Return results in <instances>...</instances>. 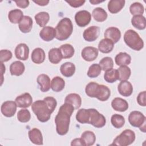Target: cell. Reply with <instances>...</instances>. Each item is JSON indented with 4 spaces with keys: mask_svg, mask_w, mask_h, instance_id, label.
Returning a JSON list of instances; mask_svg holds the SVG:
<instances>
[{
    "mask_svg": "<svg viewBox=\"0 0 146 146\" xmlns=\"http://www.w3.org/2000/svg\"><path fill=\"white\" fill-rule=\"evenodd\" d=\"M99 84L96 82H90L87 84L85 88L86 95L90 98H96Z\"/></svg>",
    "mask_w": 146,
    "mask_h": 146,
    "instance_id": "ab89813d",
    "label": "cell"
},
{
    "mask_svg": "<svg viewBox=\"0 0 146 146\" xmlns=\"http://www.w3.org/2000/svg\"><path fill=\"white\" fill-rule=\"evenodd\" d=\"M17 107L19 108L29 107L33 103V98L28 92H25L18 96L15 100Z\"/></svg>",
    "mask_w": 146,
    "mask_h": 146,
    "instance_id": "7c38bea8",
    "label": "cell"
},
{
    "mask_svg": "<svg viewBox=\"0 0 146 146\" xmlns=\"http://www.w3.org/2000/svg\"><path fill=\"white\" fill-rule=\"evenodd\" d=\"M81 55L84 60L91 62L96 59L98 57V50L94 47L87 46L82 50Z\"/></svg>",
    "mask_w": 146,
    "mask_h": 146,
    "instance_id": "8fae6325",
    "label": "cell"
},
{
    "mask_svg": "<svg viewBox=\"0 0 146 146\" xmlns=\"http://www.w3.org/2000/svg\"><path fill=\"white\" fill-rule=\"evenodd\" d=\"M128 121L134 127H138L143 132H145V116L140 111H132L128 116Z\"/></svg>",
    "mask_w": 146,
    "mask_h": 146,
    "instance_id": "8992f818",
    "label": "cell"
},
{
    "mask_svg": "<svg viewBox=\"0 0 146 146\" xmlns=\"http://www.w3.org/2000/svg\"><path fill=\"white\" fill-rule=\"evenodd\" d=\"M59 48L61 52L63 58L64 59L70 58L74 55L75 49L70 44L67 43L62 44Z\"/></svg>",
    "mask_w": 146,
    "mask_h": 146,
    "instance_id": "836d02e7",
    "label": "cell"
},
{
    "mask_svg": "<svg viewBox=\"0 0 146 146\" xmlns=\"http://www.w3.org/2000/svg\"><path fill=\"white\" fill-rule=\"evenodd\" d=\"M25 67L21 61H14L10 66V72L11 75L20 76L24 72Z\"/></svg>",
    "mask_w": 146,
    "mask_h": 146,
    "instance_id": "484cf974",
    "label": "cell"
},
{
    "mask_svg": "<svg viewBox=\"0 0 146 146\" xmlns=\"http://www.w3.org/2000/svg\"><path fill=\"white\" fill-rule=\"evenodd\" d=\"M35 20L36 23L40 27H45L50 19V15L47 12H39L35 15Z\"/></svg>",
    "mask_w": 146,
    "mask_h": 146,
    "instance_id": "e575fe53",
    "label": "cell"
},
{
    "mask_svg": "<svg viewBox=\"0 0 146 146\" xmlns=\"http://www.w3.org/2000/svg\"><path fill=\"white\" fill-rule=\"evenodd\" d=\"M56 106V99L52 96H47L42 100L34 102L31 104V110L39 121L45 123L50 119Z\"/></svg>",
    "mask_w": 146,
    "mask_h": 146,
    "instance_id": "6da1fadb",
    "label": "cell"
},
{
    "mask_svg": "<svg viewBox=\"0 0 146 146\" xmlns=\"http://www.w3.org/2000/svg\"><path fill=\"white\" fill-rule=\"evenodd\" d=\"M71 145H80V146H85V144L83 140L80 138H76L72 140L71 143Z\"/></svg>",
    "mask_w": 146,
    "mask_h": 146,
    "instance_id": "f907efd6",
    "label": "cell"
},
{
    "mask_svg": "<svg viewBox=\"0 0 146 146\" xmlns=\"http://www.w3.org/2000/svg\"><path fill=\"white\" fill-rule=\"evenodd\" d=\"M89 123L96 128H102L106 123V117L94 108H89Z\"/></svg>",
    "mask_w": 146,
    "mask_h": 146,
    "instance_id": "52a82bcc",
    "label": "cell"
},
{
    "mask_svg": "<svg viewBox=\"0 0 146 146\" xmlns=\"http://www.w3.org/2000/svg\"><path fill=\"white\" fill-rule=\"evenodd\" d=\"M136 138L135 132L131 129H125L113 140L111 145L127 146L133 143Z\"/></svg>",
    "mask_w": 146,
    "mask_h": 146,
    "instance_id": "5b68a950",
    "label": "cell"
},
{
    "mask_svg": "<svg viewBox=\"0 0 146 146\" xmlns=\"http://www.w3.org/2000/svg\"><path fill=\"white\" fill-rule=\"evenodd\" d=\"M55 38L59 40L67 39L73 31V25L71 19L68 18L62 19L55 27Z\"/></svg>",
    "mask_w": 146,
    "mask_h": 146,
    "instance_id": "3957f363",
    "label": "cell"
},
{
    "mask_svg": "<svg viewBox=\"0 0 146 146\" xmlns=\"http://www.w3.org/2000/svg\"><path fill=\"white\" fill-rule=\"evenodd\" d=\"M119 78L120 81L127 80L131 74V71L129 67L127 66H121L117 70Z\"/></svg>",
    "mask_w": 146,
    "mask_h": 146,
    "instance_id": "f35d334b",
    "label": "cell"
},
{
    "mask_svg": "<svg viewBox=\"0 0 146 146\" xmlns=\"http://www.w3.org/2000/svg\"><path fill=\"white\" fill-rule=\"evenodd\" d=\"M17 105L15 102L7 100L3 102L1 107V111L3 116L10 117L13 116L17 111Z\"/></svg>",
    "mask_w": 146,
    "mask_h": 146,
    "instance_id": "9c48e42d",
    "label": "cell"
},
{
    "mask_svg": "<svg viewBox=\"0 0 146 146\" xmlns=\"http://www.w3.org/2000/svg\"><path fill=\"white\" fill-rule=\"evenodd\" d=\"M75 66L71 62H66L62 64L60 67V71L62 75L65 77L72 76L75 72Z\"/></svg>",
    "mask_w": 146,
    "mask_h": 146,
    "instance_id": "d4e9b609",
    "label": "cell"
},
{
    "mask_svg": "<svg viewBox=\"0 0 146 146\" xmlns=\"http://www.w3.org/2000/svg\"><path fill=\"white\" fill-rule=\"evenodd\" d=\"M115 61L117 66H127L130 64L131 62V57L126 52H120L116 55Z\"/></svg>",
    "mask_w": 146,
    "mask_h": 146,
    "instance_id": "83f0119b",
    "label": "cell"
},
{
    "mask_svg": "<svg viewBox=\"0 0 146 146\" xmlns=\"http://www.w3.org/2000/svg\"><path fill=\"white\" fill-rule=\"evenodd\" d=\"M67 3H68L70 6L71 7L76 8L79 7L84 5V3L86 2L84 0H71V1H66Z\"/></svg>",
    "mask_w": 146,
    "mask_h": 146,
    "instance_id": "c3c4849f",
    "label": "cell"
},
{
    "mask_svg": "<svg viewBox=\"0 0 146 146\" xmlns=\"http://www.w3.org/2000/svg\"><path fill=\"white\" fill-rule=\"evenodd\" d=\"M102 68L99 64L94 63L91 65L87 71V76L91 78L98 77L101 73Z\"/></svg>",
    "mask_w": 146,
    "mask_h": 146,
    "instance_id": "7bdbcfd3",
    "label": "cell"
},
{
    "mask_svg": "<svg viewBox=\"0 0 146 146\" xmlns=\"http://www.w3.org/2000/svg\"><path fill=\"white\" fill-rule=\"evenodd\" d=\"M104 35V38L109 39L112 40L113 43H116L121 38V32L117 27H110L106 30Z\"/></svg>",
    "mask_w": 146,
    "mask_h": 146,
    "instance_id": "5bb4252c",
    "label": "cell"
},
{
    "mask_svg": "<svg viewBox=\"0 0 146 146\" xmlns=\"http://www.w3.org/2000/svg\"><path fill=\"white\" fill-rule=\"evenodd\" d=\"M81 139L85 144V146H91L94 144L96 141L95 133L91 131H86L81 135Z\"/></svg>",
    "mask_w": 146,
    "mask_h": 146,
    "instance_id": "d590c367",
    "label": "cell"
},
{
    "mask_svg": "<svg viewBox=\"0 0 146 146\" xmlns=\"http://www.w3.org/2000/svg\"><path fill=\"white\" fill-rule=\"evenodd\" d=\"M99 64L101 67L102 70L106 71L112 68L113 66V61L111 57L106 56L100 60Z\"/></svg>",
    "mask_w": 146,
    "mask_h": 146,
    "instance_id": "ee69618b",
    "label": "cell"
},
{
    "mask_svg": "<svg viewBox=\"0 0 146 146\" xmlns=\"http://www.w3.org/2000/svg\"><path fill=\"white\" fill-rule=\"evenodd\" d=\"M23 17V13L19 9H14L9 11L8 14V18L10 22L14 24H17L20 22Z\"/></svg>",
    "mask_w": 146,
    "mask_h": 146,
    "instance_id": "1f68e13d",
    "label": "cell"
},
{
    "mask_svg": "<svg viewBox=\"0 0 146 146\" xmlns=\"http://www.w3.org/2000/svg\"><path fill=\"white\" fill-rule=\"evenodd\" d=\"M37 83L39 86L40 90L43 92H47L50 87V78L49 76L44 74H42L38 75L37 79Z\"/></svg>",
    "mask_w": 146,
    "mask_h": 146,
    "instance_id": "e0dca14e",
    "label": "cell"
},
{
    "mask_svg": "<svg viewBox=\"0 0 146 146\" xmlns=\"http://www.w3.org/2000/svg\"><path fill=\"white\" fill-rule=\"evenodd\" d=\"M29 137L30 141L36 145L43 144V136L41 131L36 128H34L29 131Z\"/></svg>",
    "mask_w": 146,
    "mask_h": 146,
    "instance_id": "ffe728a7",
    "label": "cell"
},
{
    "mask_svg": "<svg viewBox=\"0 0 146 146\" xmlns=\"http://www.w3.org/2000/svg\"><path fill=\"white\" fill-rule=\"evenodd\" d=\"M89 115L88 109L82 108L78 111L76 114V119L81 124H88Z\"/></svg>",
    "mask_w": 146,
    "mask_h": 146,
    "instance_id": "8d00e7d4",
    "label": "cell"
},
{
    "mask_svg": "<svg viewBox=\"0 0 146 146\" xmlns=\"http://www.w3.org/2000/svg\"><path fill=\"white\" fill-rule=\"evenodd\" d=\"M64 86L65 82L64 79L60 76H55L51 80V88L54 92H60L64 89Z\"/></svg>",
    "mask_w": 146,
    "mask_h": 146,
    "instance_id": "4dcf8cb0",
    "label": "cell"
},
{
    "mask_svg": "<svg viewBox=\"0 0 146 146\" xmlns=\"http://www.w3.org/2000/svg\"><path fill=\"white\" fill-rule=\"evenodd\" d=\"M119 75L117 70L113 68H111L106 71L104 74V79L107 82L112 83L118 80Z\"/></svg>",
    "mask_w": 146,
    "mask_h": 146,
    "instance_id": "74e56055",
    "label": "cell"
},
{
    "mask_svg": "<svg viewBox=\"0 0 146 146\" xmlns=\"http://www.w3.org/2000/svg\"><path fill=\"white\" fill-rule=\"evenodd\" d=\"M40 37L46 42L52 40L56 36L55 29L51 26H45L39 33Z\"/></svg>",
    "mask_w": 146,
    "mask_h": 146,
    "instance_id": "2e32d148",
    "label": "cell"
},
{
    "mask_svg": "<svg viewBox=\"0 0 146 146\" xmlns=\"http://www.w3.org/2000/svg\"><path fill=\"white\" fill-rule=\"evenodd\" d=\"M145 94H146V92L144 91L143 92H140L137 97V102L138 104L141 106L145 107L146 106Z\"/></svg>",
    "mask_w": 146,
    "mask_h": 146,
    "instance_id": "7dc6e473",
    "label": "cell"
},
{
    "mask_svg": "<svg viewBox=\"0 0 146 146\" xmlns=\"http://www.w3.org/2000/svg\"><path fill=\"white\" fill-rule=\"evenodd\" d=\"M31 60L36 64H41L45 60V52L44 50L39 47L35 48L31 53Z\"/></svg>",
    "mask_w": 146,
    "mask_h": 146,
    "instance_id": "4316f807",
    "label": "cell"
},
{
    "mask_svg": "<svg viewBox=\"0 0 146 146\" xmlns=\"http://www.w3.org/2000/svg\"><path fill=\"white\" fill-rule=\"evenodd\" d=\"M111 122L115 128H120L125 124V119L121 115L114 114L111 116Z\"/></svg>",
    "mask_w": 146,
    "mask_h": 146,
    "instance_id": "60d3db41",
    "label": "cell"
},
{
    "mask_svg": "<svg viewBox=\"0 0 146 146\" xmlns=\"http://www.w3.org/2000/svg\"><path fill=\"white\" fill-rule=\"evenodd\" d=\"M91 20V14L87 10H80L75 15V21L79 27H85L88 25Z\"/></svg>",
    "mask_w": 146,
    "mask_h": 146,
    "instance_id": "ba28073f",
    "label": "cell"
},
{
    "mask_svg": "<svg viewBox=\"0 0 146 146\" xmlns=\"http://www.w3.org/2000/svg\"><path fill=\"white\" fill-rule=\"evenodd\" d=\"M29 48L25 43H20L15 48V55L18 59L26 60L29 58Z\"/></svg>",
    "mask_w": 146,
    "mask_h": 146,
    "instance_id": "4fadbf2b",
    "label": "cell"
},
{
    "mask_svg": "<svg viewBox=\"0 0 146 146\" xmlns=\"http://www.w3.org/2000/svg\"><path fill=\"white\" fill-rule=\"evenodd\" d=\"M117 90L120 95L127 97L131 95L133 92V87L132 84L127 81H120L117 86Z\"/></svg>",
    "mask_w": 146,
    "mask_h": 146,
    "instance_id": "9a60e30c",
    "label": "cell"
},
{
    "mask_svg": "<svg viewBox=\"0 0 146 146\" xmlns=\"http://www.w3.org/2000/svg\"><path fill=\"white\" fill-rule=\"evenodd\" d=\"M64 103L72 105L75 110H78L81 106L82 99L79 94L71 93L66 96L64 99Z\"/></svg>",
    "mask_w": 146,
    "mask_h": 146,
    "instance_id": "d6986e66",
    "label": "cell"
},
{
    "mask_svg": "<svg viewBox=\"0 0 146 146\" xmlns=\"http://www.w3.org/2000/svg\"><path fill=\"white\" fill-rule=\"evenodd\" d=\"M94 19L99 22L105 21L107 18V12L102 7H96L94 9L92 13Z\"/></svg>",
    "mask_w": 146,
    "mask_h": 146,
    "instance_id": "d6a6232c",
    "label": "cell"
},
{
    "mask_svg": "<svg viewBox=\"0 0 146 146\" xmlns=\"http://www.w3.org/2000/svg\"><path fill=\"white\" fill-rule=\"evenodd\" d=\"M125 3L124 0H111L108 3V10L112 14H116L124 7Z\"/></svg>",
    "mask_w": 146,
    "mask_h": 146,
    "instance_id": "603a6c76",
    "label": "cell"
},
{
    "mask_svg": "<svg viewBox=\"0 0 146 146\" xmlns=\"http://www.w3.org/2000/svg\"><path fill=\"white\" fill-rule=\"evenodd\" d=\"M33 2L34 3H35L36 4H37L39 6H46L47 5H48V3H49V1L48 0H38V1H33Z\"/></svg>",
    "mask_w": 146,
    "mask_h": 146,
    "instance_id": "816d5d0a",
    "label": "cell"
},
{
    "mask_svg": "<svg viewBox=\"0 0 146 146\" xmlns=\"http://www.w3.org/2000/svg\"><path fill=\"white\" fill-rule=\"evenodd\" d=\"M49 61L53 64L59 63L62 59L63 56L59 48H52L48 53Z\"/></svg>",
    "mask_w": 146,
    "mask_h": 146,
    "instance_id": "f1b7e54d",
    "label": "cell"
},
{
    "mask_svg": "<svg viewBox=\"0 0 146 146\" xmlns=\"http://www.w3.org/2000/svg\"><path fill=\"white\" fill-rule=\"evenodd\" d=\"M111 106L114 110L119 112H124L128 108V102L121 98H114L111 102Z\"/></svg>",
    "mask_w": 146,
    "mask_h": 146,
    "instance_id": "ac0fdd59",
    "label": "cell"
},
{
    "mask_svg": "<svg viewBox=\"0 0 146 146\" xmlns=\"http://www.w3.org/2000/svg\"><path fill=\"white\" fill-rule=\"evenodd\" d=\"M124 41L131 48L140 51L144 47V42L137 32L133 30H128L124 35Z\"/></svg>",
    "mask_w": 146,
    "mask_h": 146,
    "instance_id": "277c9868",
    "label": "cell"
},
{
    "mask_svg": "<svg viewBox=\"0 0 146 146\" xmlns=\"http://www.w3.org/2000/svg\"><path fill=\"white\" fill-rule=\"evenodd\" d=\"M114 43L109 39L104 38L98 44V50L104 54H108L111 52L113 48Z\"/></svg>",
    "mask_w": 146,
    "mask_h": 146,
    "instance_id": "cb8c5ba5",
    "label": "cell"
},
{
    "mask_svg": "<svg viewBox=\"0 0 146 146\" xmlns=\"http://www.w3.org/2000/svg\"><path fill=\"white\" fill-rule=\"evenodd\" d=\"M74 110L75 108L72 105L66 103L60 107L55 117L56 131L58 135L63 136L68 132L70 117Z\"/></svg>",
    "mask_w": 146,
    "mask_h": 146,
    "instance_id": "7a4b0ae2",
    "label": "cell"
},
{
    "mask_svg": "<svg viewBox=\"0 0 146 146\" xmlns=\"http://www.w3.org/2000/svg\"><path fill=\"white\" fill-rule=\"evenodd\" d=\"M12 52L8 50H1L0 51V60L1 63L7 62L11 59Z\"/></svg>",
    "mask_w": 146,
    "mask_h": 146,
    "instance_id": "bcb514c9",
    "label": "cell"
},
{
    "mask_svg": "<svg viewBox=\"0 0 146 146\" xmlns=\"http://www.w3.org/2000/svg\"><path fill=\"white\" fill-rule=\"evenodd\" d=\"M129 11L132 15H142L144 11L143 5L140 2H134L129 7Z\"/></svg>",
    "mask_w": 146,
    "mask_h": 146,
    "instance_id": "b9f144b4",
    "label": "cell"
},
{
    "mask_svg": "<svg viewBox=\"0 0 146 146\" xmlns=\"http://www.w3.org/2000/svg\"><path fill=\"white\" fill-rule=\"evenodd\" d=\"M17 5V6L20 8L25 9L29 6V1L27 0H23V1H14Z\"/></svg>",
    "mask_w": 146,
    "mask_h": 146,
    "instance_id": "681fc988",
    "label": "cell"
},
{
    "mask_svg": "<svg viewBox=\"0 0 146 146\" xmlns=\"http://www.w3.org/2000/svg\"><path fill=\"white\" fill-rule=\"evenodd\" d=\"M33 25L32 18L29 16L25 15L19 23V29L23 33H27L31 30Z\"/></svg>",
    "mask_w": 146,
    "mask_h": 146,
    "instance_id": "44dd1931",
    "label": "cell"
},
{
    "mask_svg": "<svg viewBox=\"0 0 146 146\" xmlns=\"http://www.w3.org/2000/svg\"><path fill=\"white\" fill-rule=\"evenodd\" d=\"M104 1H99V0H90V2L92 5H97L100 3L103 2Z\"/></svg>",
    "mask_w": 146,
    "mask_h": 146,
    "instance_id": "f5cc1de1",
    "label": "cell"
},
{
    "mask_svg": "<svg viewBox=\"0 0 146 146\" xmlns=\"http://www.w3.org/2000/svg\"><path fill=\"white\" fill-rule=\"evenodd\" d=\"M111 95L110 88L103 84H99L98 91L96 95V98L102 102L107 100Z\"/></svg>",
    "mask_w": 146,
    "mask_h": 146,
    "instance_id": "7402d4cb",
    "label": "cell"
},
{
    "mask_svg": "<svg viewBox=\"0 0 146 146\" xmlns=\"http://www.w3.org/2000/svg\"><path fill=\"white\" fill-rule=\"evenodd\" d=\"M17 119L22 123L28 122L31 119L30 111L27 109H22L19 110L17 113Z\"/></svg>",
    "mask_w": 146,
    "mask_h": 146,
    "instance_id": "f6af8a7d",
    "label": "cell"
},
{
    "mask_svg": "<svg viewBox=\"0 0 146 146\" xmlns=\"http://www.w3.org/2000/svg\"><path fill=\"white\" fill-rule=\"evenodd\" d=\"M132 26L138 30H144L146 27V21L143 15H134L131 19Z\"/></svg>",
    "mask_w": 146,
    "mask_h": 146,
    "instance_id": "f546056e",
    "label": "cell"
},
{
    "mask_svg": "<svg viewBox=\"0 0 146 146\" xmlns=\"http://www.w3.org/2000/svg\"><path fill=\"white\" fill-rule=\"evenodd\" d=\"M100 28L96 26H92L87 28L83 32V38L87 42H94L98 38Z\"/></svg>",
    "mask_w": 146,
    "mask_h": 146,
    "instance_id": "30bf717a",
    "label": "cell"
}]
</instances>
